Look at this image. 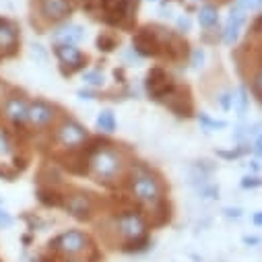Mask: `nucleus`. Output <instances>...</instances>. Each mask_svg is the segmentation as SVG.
Masks as SVG:
<instances>
[{
	"instance_id": "f257e3e1",
	"label": "nucleus",
	"mask_w": 262,
	"mask_h": 262,
	"mask_svg": "<svg viewBox=\"0 0 262 262\" xmlns=\"http://www.w3.org/2000/svg\"><path fill=\"white\" fill-rule=\"evenodd\" d=\"M128 163L120 149L114 147H97L89 153V173L95 182L103 186H116L126 178Z\"/></svg>"
},
{
	"instance_id": "f03ea898",
	"label": "nucleus",
	"mask_w": 262,
	"mask_h": 262,
	"mask_svg": "<svg viewBox=\"0 0 262 262\" xmlns=\"http://www.w3.org/2000/svg\"><path fill=\"white\" fill-rule=\"evenodd\" d=\"M128 186H130V194L139 205L145 207H157L163 201V184L161 180L149 171L143 165H137L130 169V178H128Z\"/></svg>"
},
{
	"instance_id": "7ed1b4c3",
	"label": "nucleus",
	"mask_w": 262,
	"mask_h": 262,
	"mask_svg": "<svg viewBox=\"0 0 262 262\" xmlns=\"http://www.w3.org/2000/svg\"><path fill=\"white\" fill-rule=\"evenodd\" d=\"M112 231L122 239V244H128L147 235V221L139 211L124 209L112 219Z\"/></svg>"
},
{
	"instance_id": "20e7f679",
	"label": "nucleus",
	"mask_w": 262,
	"mask_h": 262,
	"mask_svg": "<svg viewBox=\"0 0 262 262\" xmlns=\"http://www.w3.org/2000/svg\"><path fill=\"white\" fill-rule=\"evenodd\" d=\"M99 7L110 25L130 27L133 21H137V0H99Z\"/></svg>"
},
{
	"instance_id": "39448f33",
	"label": "nucleus",
	"mask_w": 262,
	"mask_h": 262,
	"mask_svg": "<svg viewBox=\"0 0 262 262\" xmlns=\"http://www.w3.org/2000/svg\"><path fill=\"white\" fill-rule=\"evenodd\" d=\"M62 205L67 209V213L77 221H89L95 213V201L91 199V194L83 190H75L67 196H62Z\"/></svg>"
},
{
	"instance_id": "423d86ee",
	"label": "nucleus",
	"mask_w": 262,
	"mask_h": 262,
	"mask_svg": "<svg viewBox=\"0 0 262 262\" xmlns=\"http://www.w3.org/2000/svg\"><path fill=\"white\" fill-rule=\"evenodd\" d=\"M89 139V133L77 120H62L56 126V141L67 149H79Z\"/></svg>"
},
{
	"instance_id": "0eeeda50",
	"label": "nucleus",
	"mask_w": 262,
	"mask_h": 262,
	"mask_svg": "<svg viewBox=\"0 0 262 262\" xmlns=\"http://www.w3.org/2000/svg\"><path fill=\"white\" fill-rule=\"evenodd\" d=\"M50 246H54V248H56L60 254H64V256H79V254L87 252V248H89V237H87L83 231H79V229H69V231L60 233Z\"/></svg>"
},
{
	"instance_id": "6e6552de",
	"label": "nucleus",
	"mask_w": 262,
	"mask_h": 262,
	"mask_svg": "<svg viewBox=\"0 0 262 262\" xmlns=\"http://www.w3.org/2000/svg\"><path fill=\"white\" fill-rule=\"evenodd\" d=\"M133 46L141 56H159L161 54V29L141 27L133 37Z\"/></svg>"
},
{
	"instance_id": "1a4fd4ad",
	"label": "nucleus",
	"mask_w": 262,
	"mask_h": 262,
	"mask_svg": "<svg viewBox=\"0 0 262 262\" xmlns=\"http://www.w3.org/2000/svg\"><path fill=\"white\" fill-rule=\"evenodd\" d=\"M145 87H147V93H149L153 99H165V97L173 91L176 83L171 81V77H169L163 69L155 67V69L149 71L147 81H145Z\"/></svg>"
},
{
	"instance_id": "9d476101",
	"label": "nucleus",
	"mask_w": 262,
	"mask_h": 262,
	"mask_svg": "<svg viewBox=\"0 0 262 262\" xmlns=\"http://www.w3.org/2000/svg\"><path fill=\"white\" fill-rule=\"evenodd\" d=\"M37 11L43 21L60 23L64 19H69V15L73 13V3L71 0H39Z\"/></svg>"
},
{
	"instance_id": "9b49d317",
	"label": "nucleus",
	"mask_w": 262,
	"mask_h": 262,
	"mask_svg": "<svg viewBox=\"0 0 262 262\" xmlns=\"http://www.w3.org/2000/svg\"><path fill=\"white\" fill-rule=\"evenodd\" d=\"M56 120V110L54 105H50L48 101H41V99H35L29 103L27 107V122L35 128H46L50 126L52 122Z\"/></svg>"
},
{
	"instance_id": "f8f14e48",
	"label": "nucleus",
	"mask_w": 262,
	"mask_h": 262,
	"mask_svg": "<svg viewBox=\"0 0 262 262\" xmlns=\"http://www.w3.org/2000/svg\"><path fill=\"white\" fill-rule=\"evenodd\" d=\"M165 103L167 107L180 116V118H188L192 116L194 112V105H192V97H190V91L186 87H173V91L165 97Z\"/></svg>"
},
{
	"instance_id": "ddd939ff",
	"label": "nucleus",
	"mask_w": 262,
	"mask_h": 262,
	"mask_svg": "<svg viewBox=\"0 0 262 262\" xmlns=\"http://www.w3.org/2000/svg\"><path fill=\"white\" fill-rule=\"evenodd\" d=\"M54 54L58 56V60L69 67V75H73L75 71L83 69V64L87 62V58L83 56V52L77 48V46H67V43H56L54 48Z\"/></svg>"
},
{
	"instance_id": "4468645a",
	"label": "nucleus",
	"mask_w": 262,
	"mask_h": 262,
	"mask_svg": "<svg viewBox=\"0 0 262 262\" xmlns=\"http://www.w3.org/2000/svg\"><path fill=\"white\" fill-rule=\"evenodd\" d=\"M27 107H29V103L21 95H9L5 99L3 114L13 126H23L27 122Z\"/></svg>"
},
{
	"instance_id": "2eb2a0df",
	"label": "nucleus",
	"mask_w": 262,
	"mask_h": 262,
	"mask_svg": "<svg viewBox=\"0 0 262 262\" xmlns=\"http://www.w3.org/2000/svg\"><path fill=\"white\" fill-rule=\"evenodd\" d=\"M161 54H165L169 60H184L188 56V43L180 35L161 29Z\"/></svg>"
},
{
	"instance_id": "dca6fc26",
	"label": "nucleus",
	"mask_w": 262,
	"mask_h": 262,
	"mask_svg": "<svg viewBox=\"0 0 262 262\" xmlns=\"http://www.w3.org/2000/svg\"><path fill=\"white\" fill-rule=\"evenodd\" d=\"M60 161H62V165L67 167L71 173H77V176L89 173V151L69 149V153L62 155Z\"/></svg>"
},
{
	"instance_id": "f3484780",
	"label": "nucleus",
	"mask_w": 262,
	"mask_h": 262,
	"mask_svg": "<svg viewBox=\"0 0 262 262\" xmlns=\"http://www.w3.org/2000/svg\"><path fill=\"white\" fill-rule=\"evenodd\" d=\"M244 23H246V11H242L239 7H233L231 13H229L225 31H223V41L233 46L237 41V35H239V29H242Z\"/></svg>"
},
{
	"instance_id": "a211bd4d",
	"label": "nucleus",
	"mask_w": 262,
	"mask_h": 262,
	"mask_svg": "<svg viewBox=\"0 0 262 262\" xmlns=\"http://www.w3.org/2000/svg\"><path fill=\"white\" fill-rule=\"evenodd\" d=\"M85 37V31L81 25H64L58 31H54V41L56 43H67V46H75Z\"/></svg>"
},
{
	"instance_id": "6ab92c4d",
	"label": "nucleus",
	"mask_w": 262,
	"mask_h": 262,
	"mask_svg": "<svg viewBox=\"0 0 262 262\" xmlns=\"http://www.w3.org/2000/svg\"><path fill=\"white\" fill-rule=\"evenodd\" d=\"M19 43V31L17 27L7 21V19H0V50H9L13 52Z\"/></svg>"
},
{
	"instance_id": "aec40b11",
	"label": "nucleus",
	"mask_w": 262,
	"mask_h": 262,
	"mask_svg": "<svg viewBox=\"0 0 262 262\" xmlns=\"http://www.w3.org/2000/svg\"><path fill=\"white\" fill-rule=\"evenodd\" d=\"M37 199L46 207H60L62 205V194L52 186H41L37 190Z\"/></svg>"
},
{
	"instance_id": "412c9836",
	"label": "nucleus",
	"mask_w": 262,
	"mask_h": 262,
	"mask_svg": "<svg viewBox=\"0 0 262 262\" xmlns=\"http://www.w3.org/2000/svg\"><path fill=\"white\" fill-rule=\"evenodd\" d=\"M199 21L205 29H211L219 23V11L213 7V5H205L201 11H199Z\"/></svg>"
},
{
	"instance_id": "4be33fe9",
	"label": "nucleus",
	"mask_w": 262,
	"mask_h": 262,
	"mask_svg": "<svg viewBox=\"0 0 262 262\" xmlns=\"http://www.w3.org/2000/svg\"><path fill=\"white\" fill-rule=\"evenodd\" d=\"M248 103H250L248 91H246L244 87H239V89L231 95V105H233V110H235L239 116H244V114H246V110H248Z\"/></svg>"
},
{
	"instance_id": "5701e85b",
	"label": "nucleus",
	"mask_w": 262,
	"mask_h": 262,
	"mask_svg": "<svg viewBox=\"0 0 262 262\" xmlns=\"http://www.w3.org/2000/svg\"><path fill=\"white\" fill-rule=\"evenodd\" d=\"M97 128L101 130V133H107V135L116 130V118H114V114L110 110H103L97 116Z\"/></svg>"
},
{
	"instance_id": "b1692460",
	"label": "nucleus",
	"mask_w": 262,
	"mask_h": 262,
	"mask_svg": "<svg viewBox=\"0 0 262 262\" xmlns=\"http://www.w3.org/2000/svg\"><path fill=\"white\" fill-rule=\"evenodd\" d=\"M95 46H97L99 52H114L118 48V39L114 35H110V33H101L95 39Z\"/></svg>"
},
{
	"instance_id": "393cba45",
	"label": "nucleus",
	"mask_w": 262,
	"mask_h": 262,
	"mask_svg": "<svg viewBox=\"0 0 262 262\" xmlns=\"http://www.w3.org/2000/svg\"><path fill=\"white\" fill-rule=\"evenodd\" d=\"M149 235H145V237H139V239H135V242H128V244H122V250L124 252H143V250H147L149 248Z\"/></svg>"
},
{
	"instance_id": "a878e982",
	"label": "nucleus",
	"mask_w": 262,
	"mask_h": 262,
	"mask_svg": "<svg viewBox=\"0 0 262 262\" xmlns=\"http://www.w3.org/2000/svg\"><path fill=\"white\" fill-rule=\"evenodd\" d=\"M83 81H85V85H89V87H103L105 77H103L99 71H91V73H85V75H83Z\"/></svg>"
},
{
	"instance_id": "bb28decb",
	"label": "nucleus",
	"mask_w": 262,
	"mask_h": 262,
	"mask_svg": "<svg viewBox=\"0 0 262 262\" xmlns=\"http://www.w3.org/2000/svg\"><path fill=\"white\" fill-rule=\"evenodd\" d=\"M250 91H252V95H254L256 99L262 97V75H260V71H256V75L252 77V81H250Z\"/></svg>"
},
{
	"instance_id": "cd10ccee",
	"label": "nucleus",
	"mask_w": 262,
	"mask_h": 262,
	"mask_svg": "<svg viewBox=\"0 0 262 262\" xmlns=\"http://www.w3.org/2000/svg\"><path fill=\"white\" fill-rule=\"evenodd\" d=\"M199 120H201V124H203L207 130H211V128H225V126H227L223 120H211L207 114H199Z\"/></svg>"
},
{
	"instance_id": "c85d7f7f",
	"label": "nucleus",
	"mask_w": 262,
	"mask_h": 262,
	"mask_svg": "<svg viewBox=\"0 0 262 262\" xmlns=\"http://www.w3.org/2000/svg\"><path fill=\"white\" fill-rule=\"evenodd\" d=\"M11 139H9V135L5 133L3 128H0V157H5V155H9L11 153Z\"/></svg>"
},
{
	"instance_id": "c756f323",
	"label": "nucleus",
	"mask_w": 262,
	"mask_h": 262,
	"mask_svg": "<svg viewBox=\"0 0 262 262\" xmlns=\"http://www.w3.org/2000/svg\"><path fill=\"white\" fill-rule=\"evenodd\" d=\"M13 223H15V219L11 217V213L0 209V229H9V227H13Z\"/></svg>"
},
{
	"instance_id": "7c9ffc66",
	"label": "nucleus",
	"mask_w": 262,
	"mask_h": 262,
	"mask_svg": "<svg viewBox=\"0 0 262 262\" xmlns=\"http://www.w3.org/2000/svg\"><path fill=\"white\" fill-rule=\"evenodd\" d=\"M237 7L242 11H256L260 9V0H237Z\"/></svg>"
},
{
	"instance_id": "2f4dec72",
	"label": "nucleus",
	"mask_w": 262,
	"mask_h": 262,
	"mask_svg": "<svg viewBox=\"0 0 262 262\" xmlns=\"http://www.w3.org/2000/svg\"><path fill=\"white\" fill-rule=\"evenodd\" d=\"M203 62H205V52L203 50H194V54H192V67L194 69H201Z\"/></svg>"
},
{
	"instance_id": "473e14b6",
	"label": "nucleus",
	"mask_w": 262,
	"mask_h": 262,
	"mask_svg": "<svg viewBox=\"0 0 262 262\" xmlns=\"http://www.w3.org/2000/svg\"><path fill=\"white\" fill-rule=\"evenodd\" d=\"M256 186H260V180L256 178V176H246L244 180H242V188H256Z\"/></svg>"
},
{
	"instance_id": "72a5a7b5",
	"label": "nucleus",
	"mask_w": 262,
	"mask_h": 262,
	"mask_svg": "<svg viewBox=\"0 0 262 262\" xmlns=\"http://www.w3.org/2000/svg\"><path fill=\"white\" fill-rule=\"evenodd\" d=\"M217 194H219V188H215V186H211V188H205V190H203V196H205V199H215Z\"/></svg>"
},
{
	"instance_id": "f704fd0d",
	"label": "nucleus",
	"mask_w": 262,
	"mask_h": 262,
	"mask_svg": "<svg viewBox=\"0 0 262 262\" xmlns=\"http://www.w3.org/2000/svg\"><path fill=\"white\" fill-rule=\"evenodd\" d=\"M178 27L188 31V29H190V21H188V17H180V19H178Z\"/></svg>"
},
{
	"instance_id": "c9c22d12",
	"label": "nucleus",
	"mask_w": 262,
	"mask_h": 262,
	"mask_svg": "<svg viewBox=\"0 0 262 262\" xmlns=\"http://www.w3.org/2000/svg\"><path fill=\"white\" fill-rule=\"evenodd\" d=\"M225 215L227 217H233V219H239L242 217V211L239 209H225Z\"/></svg>"
},
{
	"instance_id": "e433bc0d",
	"label": "nucleus",
	"mask_w": 262,
	"mask_h": 262,
	"mask_svg": "<svg viewBox=\"0 0 262 262\" xmlns=\"http://www.w3.org/2000/svg\"><path fill=\"white\" fill-rule=\"evenodd\" d=\"M221 105H223L225 110L231 105V95H229V93H223V95H221Z\"/></svg>"
},
{
	"instance_id": "4c0bfd02",
	"label": "nucleus",
	"mask_w": 262,
	"mask_h": 262,
	"mask_svg": "<svg viewBox=\"0 0 262 262\" xmlns=\"http://www.w3.org/2000/svg\"><path fill=\"white\" fill-rule=\"evenodd\" d=\"M260 147H262V143H260V139H258V137H256V141H254V147H252V149H254V153H256V155H260V151H262V149H260Z\"/></svg>"
},
{
	"instance_id": "58836bf2",
	"label": "nucleus",
	"mask_w": 262,
	"mask_h": 262,
	"mask_svg": "<svg viewBox=\"0 0 262 262\" xmlns=\"http://www.w3.org/2000/svg\"><path fill=\"white\" fill-rule=\"evenodd\" d=\"M244 244H254L256 246V244H260V239L258 237H244Z\"/></svg>"
},
{
	"instance_id": "ea45409f",
	"label": "nucleus",
	"mask_w": 262,
	"mask_h": 262,
	"mask_svg": "<svg viewBox=\"0 0 262 262\" xmlns=\"http://www.w3.org/2000/svg\"><path fill=\"white\" fill-rule=\"evenodd\" d=\"M260 223H262V215H260V213H256V215H254V225H256V227H260Z\"/></svg>"
},
{
	"instance_id": "a19ab883",
	"label": "nucleus",
	"mask_w": 262,
	"mask_h": 262,
	"mask_svg": "<svg viewBox=\"0 0 262 262\" xmlns=\"http://www.w3.org/2000/svg\"><path fill=\"white\" fill-rule=\"evenodd\" d=\"M0 97H3V85H0Z\"/></svg>"
},
{
	"instance_id": "79ce46f5",
	"label": "nucleus",
	"mask_w": 262,
	"mask_h": 262,
	"mask_svg": "<svg viewBox=\"0 0 262 262\" xmlns=\"http://www.w3.org/2000/svg\"><path fill=\"white\" fill-rule=\"evenodd\" d=\"M149 3H159V0H149Z\"/></svg>"
},
{
	"instance_id": "37998d69",
	"label": "nucleus",
	"mask_w": 262,
	"mask_h": 262,
	"mask_svg": "<svg viewBox=\"0 0 262 262\" xmlns=\"http://www.w3.org/2000/svg\"><path fill=\"white\" fill-rule=\"evenodd\" d=\"M69 262H81V260H69Z\"/></svg>"
}]
</instances>
